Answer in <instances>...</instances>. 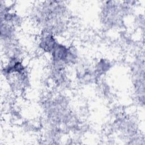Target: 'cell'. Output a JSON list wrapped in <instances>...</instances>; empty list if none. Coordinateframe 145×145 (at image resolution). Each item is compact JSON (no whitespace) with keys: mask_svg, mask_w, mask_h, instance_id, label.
Wrapping results in <instances>:
<instances>
[{"mask_svg":"<svg viewBox=\"0 0 145 145\" xmlns=\"http://www.w3.org/2000/svg\"><path fill=\"white\" fill-rule=\"evenodd\" d=\"M29 14L40 31L50 32L57 37L66 32L70 12L66 2H37L32 7Z\"/></svg>","mask_w":145,"mask_h":145,"instance_id":"cell-1","label":"cell"},{"mask_svg":"<svg viewBox=\"0 0 145 145\" xmlns=\"http://www.w3.org/2000/svg\"><path fill=\"white\" fill-rule=\"evenodd\" d=\"M131 1H104L101 4L100 18L101 23L106 28L120 27L124 18L129 15L132 9Z\"/></svg>","mask_w":145,"mask_h":145,"instance_id":"cell-2","label":"cell"},{"mask_svg":"<svg viewBox=\"0 0 145 145\" xmlns=\"http://www.w3.org/2000/svg\"><path fill=\"white\" fill-rule=\"evenodd\" d=\"M67 69L64 66L49 65L48 77L56 88L65 89L69 85L70 81Z\"/></svg>","mask_w":145,"mask_h":145,"instance_id":"cell-3","label":"cell"},{"mask_svg":"<svg viewBox=\"0 0 145 145\" xmlns=\"http://www.w3.org/2000/svg\"><path fill=\"white\" fill-rule=\"evenodd\" d=\"M58 42V37L56 35L48 32L40 31L36 45L41 53L49 56Z\"/></svg>","mask_w":145,"mask_h":145,"instance_id":"cell-4","label":"cell"},{"mask_svg":"<svg viewBox=\"0 0 145 145\" xmlns=\"http://www.w3.org/2000/svg\"><path fill=\"white\" fill-rule=\"evenodd\" d=\"M18 28L12 24L1 22V42L17 40Z\"/></svg>","mask_w":145,"mask_h":145,"instance_id":"cell-5","label":"cell"},{"mask_svg":"<svg viewBox=\"0 0 145 145\" xmlns=\"http://www.w3.org/2000/svg\"><path fill=\"white\" fill-rule=\"evenodd\" d=\"M112 67V63L110 61L105 58H99L93 65L95 74L100 80L110 71Z\"/></svg>","mask_w":145,"mask_h":145,"instance_id":"cell-6","label":"cell"}]
</instances>
